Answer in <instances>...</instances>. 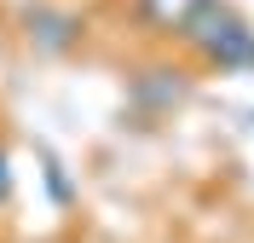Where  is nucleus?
<instances>
[{
	"instance_id": "f257e3e1",
	"label": "nucleus",
	"mask_w": 254,
	"mask_h": 243,
	"mask_svg": "<svg viewBox=\"0 0 254 243\" xmlns=\"http://www.w3.org/2000/svg\"><path fill=\"white\" fill-rule=\"evenodd\" d=\"M174 35L202 58V64H214L220 76L254 70V23L231 6V0H185L179 17H174Z\"/></svg>"
},
{
	"instance_id": "7ed1b4c3",
	"label": "nucleus",
	"mask_w": 254,
	"mask_h": 243,
	"mask_svg": "<svg viewBox=\"0 0 254 243\" xmlns=\"http://www.w3.org/2000/svg\"><path fill=\"white\" fill-rule=\"evenodd\" d=\"M133 98H139L144 110H174V104L190 98V81H185V70H174V64H150V70L133 76Z\"/></svg>"
},
{
	"instance_id": "20e7f679",
	"label": "nucleus",
	"mask_w": 254,
	"mask_h": 243,
	"mask_svg": "<svg viewBox=\"0 0 254 243\" xmlns=\"http://www.w3.org/2000/svg\"><path fill=\"white\" fill-rule=\"evenodd\" d=\"M47 185H52V203H69V179H64V168H58V157H47Z\"/></svg>"
},
{
	"instance_id": "39448f33",
	"label": "nucleus",
	"mask_w": 254,
	"mask_h": 243,
	"mask_svg": "<svg viewBox=\"0 0 254 243\" xmlns=\"http://www.w3.org/2000/svg\"><path fill=\"white\" fill-rule=\"evenodd\" d=\"M12 197V157H6V145H0V203Z\"/></svg>"
},
{
	"instance_id": "f03ea898",
	"label": "nucleus",
	"mask_w": 254,
	"mask_h": 243,
	"mask_svg": "<svg viewBox=\"0 0 254 243\" xmlns=\"http://www.w3.org/2000/svg\"><path fill=\"white\" fill-rule=\"evenodd\" d=\"M23 41H29L41 58H64V52L81 47V35H87V23H81L69 6H52V0H35V6H23Z\"/></svg>"
}]
</instances>
